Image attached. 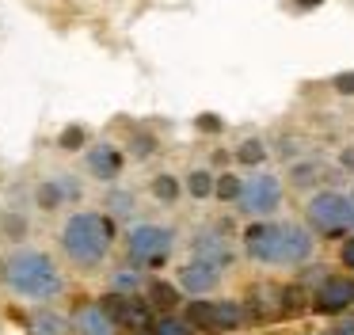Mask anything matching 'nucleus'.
Instances as JSON below:
<instances>
[{"label":"nucleus","mask_w":354,"mask_h":335,"mask_svg":"<svg viewBox=\"0 0 354 335\" xmlns=\"http://www.w3.org/2000/svg\"><path fill=\"white\" fill-rule=\"evenodd\" d=\"M244 251L255 263H267V266H297L313 255V236L301 225L255 221V225L244 228Z\"/></svg>","instance_id":"nucleus-1"},{"label":"nucleus","mask_w":354,"mask_h":335,"mask_svg":"<svg viewBox=\"0 0 354 335\" xmlns=\"http://www.w3.org/2000/svg\"><path fill=\"white\" fill-rule=\"evenodd\" d=\"M0 278L8 282L12 293L27 297V301H50L62 293V271L54 266V259L46 251H12L0 263Z\"/></svg>","instance_id":"nucleus-2"},{"label":"nucleus","mask_w":354,"mask_h":335,"mask_svg":"<svg viewBox=\"0 0 354 335\" xmlns=\"http://www.w3.org/2000/svg\"><path fill=\"white\" fill-rule=\"evenodd\" d=\"M111 244H115V221H111L107 213H95V210L73 213L62 228V248L77 266L103 263Z\"/></svg>","instance_id":"nucleus-3"},{"label":"nucleus","mask_w":354,"mask_h":335,"mask_svg":"<svg viewBox=\"0 0 354 335\" xmlns=\"http://www.w3.org/2000/svg\"><path fill=\"white\" fill-rule=\"evenodd\" d=\"M305 217L320 236L354 233V202L346 194H339V190H320V194H313L305 206Z\"/></svg>","instance_id":"nucleus-4"},{"label":"nucleus","mask_w":354,"mask_h":335,"mask_svg":"<svg viewBox=\"0 0 354 335\" xmlns=\"http://www.w3.org/2000/svg\"><path fill=\"white\" fill-rule=\"evenodd\" d=\"M171 244L176 236L168 225H133L126 233V255L138 266H160L171 255Z\"/></svg>","instance_id":"nucleus-5"},{"label":"nucleus","mask_w":354,"mask_h":335,"mask_svg":"<svg viewBox=\"0 0 354 335\" xmlns=\"http://www.w3.org/2000/svg\"><path fill=\"white\" fill-rule=\"evenodd\" d=\"M183 324L202 327V332H232V327L244 324V312H240L236 301H202V297H194L187 305Z\"/></svg>","instance_id":"nucleus-6"},{"label":"nucleus","mask_w":354,"mask_h":335,"mask_svg":"<svg viewBox=\"0 0 354 335\" xmlns=\"http://www.w3.org/2000/svg\"><path fill=\"white\" fill-rule=\"evenodd\" d=\"M278 202H282V183H278L274 175H267V172L244 179L240 198H236V206L248 213V217H267V213L278 210Z\"/></svg>","instance_id":"nucleus-7"},{"label":"nucleus","mask_w":354,"mask_h":335,"mask_svg":"<svg viewBox=\"0 0 354 335\" xmlns=\"http://www.w3.org/2000/svg\"><path fill=\"white\" fill-rule=\"evenodd\" d=\"M84 164H88V172H92L95 179L111 183V179H118V175H122V168H126V152H122V149H115L111 141H100V145H92V149L84 152Z\"/></svg>","instance_id":"nucleus-8"},{"label":"nucleus","mask_w":354,"mask_h":335,"mask_svg":"<svg viewBox=\"0 0 354 335\" xmlns=\"http://www.w3.org/2000/svg\"><path fill=\"white\" fill-rule=\"evenodd\" d=\"M100 309L111 316V324H145L149 320V305L133 301V293H115V289H111L100 301Z\"/></svg>","instance_id":"nucleus-9"},{"label":"nucleus","mask_w":354,"mask_h":335,"mask_svg":"<svg viewBox=\"0 0 354 335\" xmlns=\"http://www.w3.org/2000/svg\"><path fill=\"white\" fill-rule=\"evenodd\" d=\"M354 305V278H324L316 289V309L320 312H343Z\"/></svg>","instance_id":"nucleus-10"},{"label":"nucleus","mask_w":354,"mask_h":335,"mask_svg":"<svg viewBox=\"0 0 354 335\" xmlns=\"http://www.w3.org/2000/svg\"><path fill=\"white\" fill-rule=\"evenodd\" d=\"M217 278H221V271H217V266L191 259V263H187L183 271H179V289H183V293L202 297V293H209V289L217 286Z\"/></svg>","instance_id":"nucleus-11"},{"label":"nucleus","mask_w":354,"mask_h":335,"mask_svg":"<svg viewBox=\"0 0 354 335\" xmlns=\"http://www.w3.org/2000/svg\"><path fill=\"white\" fill-rule=\"evenodd\" d=\"M194 259L221 271V266L232 263V248L225 244L221 233H202V236H194Z\"/></svg>","instance_id":"nucleus-12"},{"label":"nucleus","mask_w":354,"mask_h":335,"mask_svg":"<svg viewBox=\"0 0 354 335\" xmlns=\"http://www.w3.org/2000/svg\"><path fill=\"white\" fill-rule=\"evenodd\" d=\"M80 194V183L77 179H46L39 183V190H35V202L42 206V210H57V206L65 202V198H77Z\"/></svg>","instance_id":"nucleus-13"},{"label":"nucleus","mask_w":354,"mask_h":335,"mask_svg":"<svg viewBox=\"0 0 354 335\" xmlns=\"http://www.w3.org/2000/svg\"><path fill=\"white\" fill-rule=\"evenodd\" d=\"M236 164L240 168L267 164V141H263V137H244V141L236 145Z\"/></svg>","instance_id":"nucleus-14"},{"label":"nucleus","mask_w":354,"mask_h":335,"mask_svg":"<svg viewBox=\"0 0 354 335\" xmlns=\"http://www.w3.org/2000/svg\"><path fill=\"white\" fill-rule=\"evenodd\" d=\"M80 327H84V335H115V324H111V316L100 309V305L80 309Z\"/></svg>","instance_id":"nucleus-15"},{"label":"nucleus","mask_w":354,"mask_h":335,"mask_svg":"<svg viewBox=\"0 0 354 335\" xmlns=\"http://www.w3.org/2000/svg\"><path fill=\"white\" fill-rule=\"evenodd\" d=\"M149 305L160 312H171L179 305V286H171V282H149Z\"/></svg>","instance_id":"nucleus-16"},{"label":"nucleus","mask_w":354,"mask_h":335,"mask_svg":"<svg viewBox=\"0 0 354 335\" xmlns=\"http://www.w3.org/2000/svg\"><path fill=\"white\" fill-rule=\"evenodd\" d=\"M183 190L191 198H214V172H206V168H194L191 175H187V183H183Z\"/></svg>","instance_id":"nucleus-17"},{"label":"nucleus","mask_w":354,"mask_h":335,"mask_svg":"<svg viewBox=\"0 0 354 335\" xmlns=\"http://www.w3.org/2000/svg\"><path fill=\"white\" fill-rule=\"evenodd\" d=\"M179 194H183V183H179L176 175L160 172V175L153 179V198H156V202L171 206V202H179Z\"/></svg>","instance_id":"nucleus-18"},{"label":"nucleus","mask_w":354,"mask_h":335,"mask_svg":"<svg viewBox=\"0 0 354 335\" xmlns=\"http://www.w3.org/2000/svg\"><path fill=\"white\" fill-rule=\"evenodd\" d=\"M240 187H244V179H240L236 172L214 175V198H221V202H236V198H240Z\"/></svg>","instance_id":"nucleus-19"},{"label":"nucleus","mask_w":354,"mask_h":335,"mask_svg":"<svg viewBox=\"0 0 354 335\" xmlns=\"http://www.w3.org/2000/svg\"><path fill=\"white\" fill-rule=\"evenodd\" d=\"M290 179L297 183V187H313V183L320 179V164H316V160H297V164L290 168Z\"/></svg>","instance_id":"nucleus-20"},{"label":"nucleus","mask_w":354,"mask_h":335,"mask_svg":"<svg viewBox=\"0 0 354 335\" xmlns=\"http://www.w3.org/2000/svg\"><path fill=\"white\" fill-rule=\"evenodd\" d=\"M84 141H88V129H84V126H77V122H73V126H65L62 134H57V145H62L65 152L84 149Z\"/></svg>","instance_id":"nucleus-21"},{"label":"nucleus","mask_w":354,"mask_h":335,"mask_svg":"<svg viewBox=\"0 0 354 335\" xmlns=\"http://www.w3.org/2000/svg\"><path fill=\"white\" fill-rule=\"evenodd\" d=\"M153 152H156V137L145 134V129H138V134L130 137V156L133 160H145V156H153Z\"/></svg>","instance_id":"nucleus-22"},{"label":"nucleus","mask_w":354,"mask_h":335,"mask_svg":"<svg viewBox=\"0 0 354 335\" xmlns=\"http://www.w3.org/2000/svg\"><path fill=\"white\" fill-rule=\"evenodd\" d=\"M194 129H198V134H225V118L221 114H214V111H198L194 114Z\"/></svg>","instance_id":"nucleus-23"},{"label":"nucleus","mask_w":354,"mask_h":335,"mask_svg":"<svg viewBox=\"0 0 354 335\" xmlns=\"http://www.w3.org/2000/svg\"><path fill=\"white\" fill-rule=\"evenodd\" d=\"M0 228H4L8 240H24V236H27V217H24V213H8Z\"/></svg>","instance_id":"nucleus-24"},{"label":"nucleus","mask_w":354,"mask_h":335,"mask_svg":"<svg viewBox=\"0 0 354 335\" xmlns=\"http://www.w3.org/2000/svg\"><path fill=\"white\" fill-rule=\"evenodd\" d=\"M153 335H187V324L176 316H160L153 320Z\"/></svg>","instance_id":"nucleus-25"},{"label":"nucleus","mask_w":354,"mask_h":335,"mask_svg":"<svg viewBox=\"0 0 354 335\" xmlns=\"http://www.w3.org/2000/svg\"><path fill=\"white\" fill-rule=\"evenodd\" d=\"M331 88H335L343 99H354V69H343V73L331 80Z\"/></svg>","instance_id":"nucleus-26"},{"label":"nucleus","mask_w":354,"mask_h":335,"mask_svg":"<svg viewBox=\"0 0 354 335\" xmlns=\"http://www.w3.org/2000/svg\"><path fill=\"white\" fill-rule=\"evenodd\" d=\"M138 271H118L115 274V293H133V289H138Z\"/></svg>","instance_id":"nucleus-27"},{"label":"nucleus","mask_w":354,"mask_h":335,"mask_svg":"<svg viewBox=\"0 0 354 335\" xmlns=\"http://www.w3.org/2000/svg\"><path fill=\"white\" fill-rule=\"evenodd\" d=\"M278 305H282L286 312H297L301 305H305V297H301V289H297V286H290V289H282V297H278Z\"/></svg>","instance_id":"nucleus-28"},{"label":"nucleus","mask_w":354,"mask_h":335,"mask_svg":"<svg viewBox=\"0 0 354 335\" xmlns=\"http://www.w3.org/2000/svg\"><path fill=\"white\" fill-rule=\"evenodd\" d=\"M339 259H343V266H351L354 271V236H346L343 248H339Z\"/></svg>","instance_id":"nucleus-29"},{"label":"nucleus","mask_w":354,"mask_h":335,"mask_svg":"<svg viewBox=\"0 0 354 335\" xmlns=\"http://www.w3.org/2000/svg\"><path fill=\"white\" fill-rule=\"evenodd\" d=\"M339 168L354 172V145H351V149H343V152H339Z\"/></svg>","instance_id":"nucleus-30"},{"label":"nucleus","mask_w":354,"mask_h":335,"mask_svg":"<svg viewBox=\"0 0 354 335\" xmlns=\"http://www.w3.org/2000/svg\"><path fill=\"white\" fill-rule=\"evenodd\" d=\"M324 0H293V8H301V12H316Z\"/></svg>","instance_id":"nucleus-31"},{"label":"nucleus","mask_w":354,"mask_h":335,"mask_svg":"<svg viewBox=\"0 0 354 335\" xmlns=\"http://www.w3.org/2000/svg\"><path fill=\"white\" fill-rule=\"evenodd\" d=\"M133 335H145V332H133Z\"/></svg>","instance_id":"nucleus-32"},{"label":"nucleus","mask_w":354,"mask_h":335,"mask_svg":"<svg viewBox=\"0 0 354 335\" xmlns=\"http://www.w3.org/2000/svg\"><path fill=\"white\" fill-rule=\"evenodd\" d=\"M351 202H354V194H351Z\"/></svg>","instance_id":"nucleus-33"}]
</instances>
